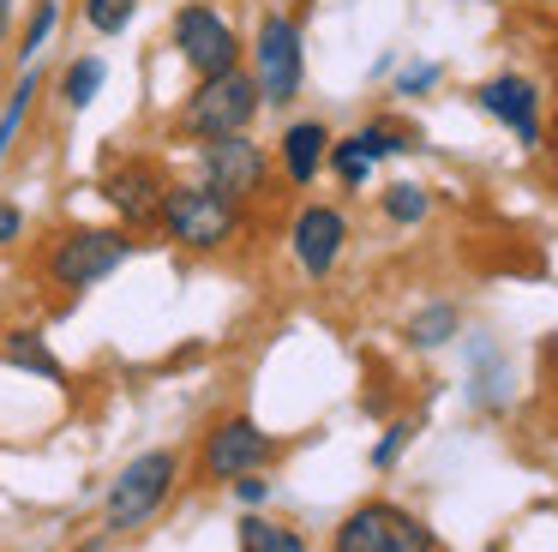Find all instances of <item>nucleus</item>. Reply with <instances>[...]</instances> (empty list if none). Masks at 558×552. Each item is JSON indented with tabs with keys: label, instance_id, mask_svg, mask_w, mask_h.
Returning <instances> with one entry per match:
<instances>
[{
	"label": "nucleus",
	"instance_id": "f257e3e1",
	"mask_svg": "<svg viewBox=\"0 0 558 552\" xmlns=\"http://www.w3.org/2000/svg\"><path fill=\"white\" fill-rule=\"evenodd\" d=\"M258 108H265V91H258L253 67H234V72H217V79H198V91L181 108V132L198 144L229 139V132L253 127Z\"/></svg>",
	"mask_w": 558,
	"mask_h": 552
},
{
	"label": "nucleus",
	"instance_id": "4be33fe9",
	"mask_svg": "<svg viewBox=\"0 0 558 552\" xmlns=\"http://www.w3.org/2000/svg\"><path fill=\"white\" fill-rule=\"evenodd\" d=\"M133 12H138V0H85V24L97 36H121L133 24Z\"/></svg>",
	"mask_w": 558,
	"mask_h": 552
},
{
	"label": "nucleus",
	"instance_id": "412c9836",
	"mask_svg": "<svg viewBox=\"0 0 558 552\" xmlns=\"http://www.w3.org/2000/svg\"><path fill=\"white\" fill-rule=\"evenodd\" d=\"M354 132H361V144L373 151V163H385V156H402V151H414V144H421V132L397 127V120H366V127H354Z\"/></svg>",
	"mask_w": 558,
	"mask_h": 552
},
{
	"label": "nucleus",
	"instance_id": "393cba45",
	"mask_svg": "<svg viewBox=\"0 0 558 552\" xmlns=\"http://www.w3.org/2000/svg\"><path fill=\"white\" fill-rule=\"evenodd\" d=\"M438 79H445V72H438L433 60H409V67L397 72V84H390V91H397V96H426V91H438Z\"/></svg>",
	"mask_w": 558,
	"mask_h": 552
},
{
	"label": "nucleus",
	"instance_id": "20e7f679",
	"mask_svg": "<svg viewBox=\"0 0 558 552\" xmlns=\"http://www.w3.org/2000/svg\"><path fill=\"white\" fill-rule=\"evenodd\" d=\"M253 79L265 91L270 108H289L306 84V36H301V19L294 12H265L253 31Z\"/></svg>",
	"mask_w": 558,
	"mask_h": 552
},
{
	"label": "nucleus",
	"instance_id": "f3484780",
	"mask_svg": "<svg viewBox=\"0 0 558 552\" xmlns=\"http://www.w3.org/2000/svg\"><path fill=\"white\" fill-rule=\"evenodd\" d=\"M241 552H306V540L270 516H241Z\"/></svg>",
	"mask_w": 558,
	"mask_h": 552
},
{
	"label": "nucleus",
	"instance_id": "f8f14e48",
	"mask_svg": "<svg viewBox=\"0 0 558 552\" xmlns=\"http://www.w3.org/2000/svg\"><path fill=\"white\" fill-rule=\"evenodd\" d=\"M102 199L114 204V216H126L133 228H145V223H162V199H169V180H162V168H157V163L133 156V163H114L109 175H102Z\"/></svg>",
	"mask_w": 558,
	"mask_h": 552
},
{
	"label": "nucleus",
	"instance_id": "7ed1b4c3",
	"mask_svg": "<svg viewBox=\"0 0 558 552\" xmlns=\"http://www.w3.org/2000/svg\"><path fill=\"white\" fill-rule=\"evenodd\" d=\"M234 228H241V204L222 199V192L205 187V180L169 187V199H162V235H169L174 247H186V252H217V247H229Z\"/></svg>",
	"mask_w": 558,
	"mask_h": 552
},
{
	"label": "nucleus",
	"instance_id": "39448f33",
	"mask_svg": "<svg viewBox=\"0 0 558 552\" xmlns=\"http://www.w3.org/2000/svg\"><path fill=\"white\" fill-rule=\"evenodd\" d=\"M174 480H181V456L174 451H145L114 475L109 499H102V516H109V535H126V528L150 523V516L169 504Z\"/></svg>",
	"mask_w": 558,
	"mask_h": 552
},
{
	"label": "nucleus",
	"instance_id": "cd10ccee",
	"mask_svg": "<svg viewBox=\"0 0 558 552\" xmlns=\"http://www.w3.org/2000/svg\"><path fill=\"white\" fill-rule=\"evenodd\" d=\"M7 31H13V0H0V43H7Z\"/></svg>",
	"mask_w": 558,
	"mask_h": 552
},
{
	"label": "nucleus",
	"instance_id": "a878e982",
	"mask_svg": "<svg viewBox=\"0 0 558 552\" xmlns=\"http://www.w3.org/2000/svg\"><path fill=\"white\" fill-rule=\"evenodd\" d=\"M234 499H241L246 511H258V504L270 499V480H258V475H241V480H234Z\"/></svg>",
	"mask_w": 558,
	"mask_h": 552
},
{
	"label": "nucleus",
	"instance_id": "5701e85b",
	"mask_svg": "<svg viewBox=\"0 0 558 552\" xmlns=\"http://www.w3.org/2000/svg\"><path fill=\"white\" fill-rule=\"evenodd\" d=\"M414 432H421L414 420H390V427H385V439L373 444V468H378V475H390V468H397V456L414 444Z\"/></svg>",
	"mask_w": 558,
	"mask_h": 552
},
{
	"label": "nucleus",
	"instance_id": "9d476101",
	"mask_svg": "<svg viewBox=\"0 0 558 552\" xmlns=\"http://www.w3.org/2000/svg\"><path fill=\"white\" fill-rule=\"evenodd\" d=\"M277 463V439L258 427L253 415H229L205 432V475L210 480H241V475H265Z\"/></svg>",
	"mask_w": 558,
	"mask_h": 552
},
{
	"label": "nucleus",
	"instance_id": "a211bd4d",
	"mask_svg": "<svg viewBox=\"0 0 558 552\" xmlns=\"http://www.w3.org/2000/svg\"><path fill=\"white\" fill-rule=\"evenodd\" d=\"M7 360H13L19 372H37V379H49V384H61V360L43 348V336L37 331H13L7 336Z\"/></svg>",
	"mask_w": 558,
	"mask_h": 552
},
{
	"label": "nucleus",
	"instance_id": "aec40b11",
	"mask_svg": "<svg viewBox=\"0 0 558 552\" xmlns=\"http://www.w3.org/2000/svg\"><path fill=\"white\" fill-rule=\"evenodd\" d=\"M37 91H43V79H37V72H25V79L13 84V96H7V108H0V163L13 156V139H19V127H25V115H31V103H37Z\"/></svg>",
	"mask_w": 558,
	"mask_h": 552
},
{
	"label": "nucleus",
	"instance_id": "4468645a",
	"mask_svg": "<svg viewBox=\"0 0 558 552\" xmlns=\"http://www.w3.org/2000/svg\"><path fill=\"white\" fill-rule=\"evenodd\" d=\"M378 216H385L390 228H421L426 216H433V187H421V180H390V187L378 192Z\"/></svg>",
	"mask_w": 558,
	"mask_h": 552
},
{
	"label": "nucleus",
	"instance_id": "6e6552de",
	"mask_svg": "<svg viewBox=\"0 0 558 552\" xmlns=\"http://www.w3.org/2000/svg\"><path fill=\"white\" fill-rule=\"evenodd\" d=\"M474 108H481L493 127H505L522 151H541V132H546V103H541V84L529 72H493V79L474 84Z\"/></svg>",
	"mask_w": 558,
	"mask_h": 552
},
{
	"label": "nucleus",
	"instance_id": "0eeeda50",
	"mask_svg": "<svg viewBox=\"0 0 558 552\" xmlns=\"http://www.w3.org/2000/svg\"><path fill=\"white\" fill-rule=\"evenodd\" d=\"M169 36H174V48H181V60L198 72V79H217V72H234L241 67V36H234V24L222 19L210 0H186L181 12H174V24H169Z\"/></svg>",
	"mask_w": 558,
	"mask_h": 552
},
{
	"label": "nucleus",
	"instance_id": "bb28decb",
	"mask_svg": "<svg viewBox=\"0 0 558 552\" xmlns=\"http://www.w3.org/2000/svg\"><path fill=\"white\" fill-rule=\"evenodd\" d=\"M19 235H25V211L19 204H0V247H13Z\"/></svg>",
	"mask_w": 558,
	"mask_h": 552
},
{
	"label": "nucleus",
	"instance_id": "ddd939ff",
	"mask_svg": "<svg viewBox=\"0 0 558 552\" xmlns=\"http://www.w3.org/2000/svg\"><path fill=\"white\" fill-rule=\"evenodd\" d=\"M330 139H337V132H330L318 115L289 120V127H282V139H277L282 180H289V187H313V180L325 175V163H330Z\"/></svg>",
	"mask_w": 558,
	"mask_h": 552
},
{
	"label": "nucleus",
	"instance_id": "b1692460",
	"mask_svg": "<svg viewBox=\"0 0 558 552\" xmlns=\"http://www.w3.org/2000/svg\"><path fill=\"white\" fill-rule=\"evenodd\" d=\"M54 19H61V7L54 0H37V12H31V24H25V36H19V55L25 60H37V48L49 43V31H54Z\"/></svg>",
	"mask_w": 558,
	"mask_h": 552
},
{
	"label": "nucleus",
	"instance_id": "f03ea898",
	"mask_svg": "<svg viewBox=\"0 0 558 552\" xmlns=\"http://www.w3.org/2000/svg\"><path fill=\"white\" fill-rule=\"evenodd\" d=\"M330 552H438V535L397 499H366L330 535Z\"/></svg>",
	"mask_w": 558,
	"mask_h": 552
},
{
	"label": "nucleus",
	"instance_id": "1a4fd4ad",
	"mask_svg": "<svg viewBox=\"0 0 558 552\" xmlns=\"http://www.w3.org/2000/svg\"><path fill=\"white\" fill-rule=\"evenodd\" d=\"M198 180H205V187H217L222 199L246 204V199H258V192H265L270 156H265V144H253L246 132H229V139L198 144Z\"/></svg>",
	"mask_w": 558,
	"mask_h": 552
},
{
	"label": "nucleus",
	"instance_id": "423d86ee",
	"mask_svg": "<svg viewBox=\"0 0 558 552\" xmlns=\"http://www.w3.org/2000/svg\"><path fill=\"white\" fill-rule=\"evenodd\" d=\"M133 259V240L121 228H66L49 247V283L78 295V288H97L102 276H114Z\"/></svg>",
	"mask_w": 558,
	"mask_h": 552
},
{
	"label": "nucleus",
	"instance_id": "dca6fc26",
	"mask_svg": "<svg viewBox=\"0 0 558 552\" xmlns=\"http://www.w3.org/2000/svg\"><path fill=\"white\" fill-rule=\"evenodd\" d=\"M330 175H337L342 180V187H349V192H361L366 187V180H373V151H366V144H361V132H342V139H330Z\"/></svg>",
	"mask_w": 558,
	"mask_h": 552
},
{
	"label": "nucleus",
	"instance_id": "6ab92c4d",
	"mask_svg": "<svg viewBox=\"0 0 558 552\" xmlns=\"http://www.w3.org/2000/svg\"><path fill=\"white\" fill-rule=\"evenodd\" d=\"M102 79H109V67H102L97 55H78L73 67L61 72V96H66V108H90V103H97V91H102Z\"/></svg>",
	"mask_w": 558,
	"mask_h": 552
},
{
	"label": "nucleus",
	"instance_id": "9b49d317",
	"mask_svg": "<svg viewBox=\"0 0 558 552\" xmlns=\"http://www.w3.org/2000/svg\"><path fill=\"white\" fill-rule=\"evenodd\" d=\"M342 247H349V216H342V204L313 199V204H301V211H294L289 252H294V264H301V276L325 283V276L342 264Z\"/></svg>",
	"mask_w": 558,
	"mask_h": 552
},
{
	"label": "nucleus",
	"instance_id": "2eb2a0df",
	"mask_svg": "<svg viewBox=\"0 0 558 552\" xmlns=\"http://www.w3.org/2000/svg\"><path fill=\"white\" fill-rule=\"evenodd\" d=\"M450 336H462V307H457V300H426V307L409 319V343L421 348V355L445 348Z\"/></svg>",
	"mask_w": 558,
	"mask_h": 552
},
{
	"label": "nucleus",
	"instance_id": "c85d7f7f",
	"mask_svg": "<svg viewBox=\"0 0 558 552\" xmlns=\"http://www.w3.org/2000/svg\"><path fill=\"white\" fill-rule=\"evenodd\" d=\"M534 7H558V0H534Z\"/></svg>",
	"mask_w": 558,
	"mask_h": 552
}]
</instances>
